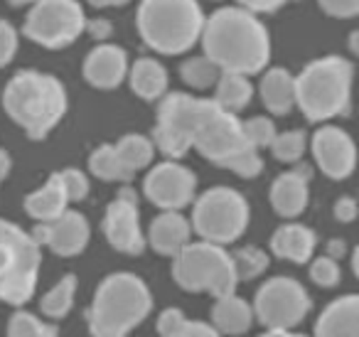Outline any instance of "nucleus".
<instances>
[{"instance_id": "obj_32", "label": "nucleus", "mask_w": 359, "mask_h": 337, "mask_svg": "<svg viewBox=\"0 0 359 337\" xmlns=\"http://www.w3.org/2000/svg\"><path fill=\"white\" fill-rule=\"evenodd\" d=\"M271 155H273L278 163H300L308 150V133L303 128H290V131H283L273 138L271 143Z\"/></svg>"}, {"instance_id": "obj_36", "label": "nucleus", "mask_w": 359, "mask_h": 337, "mask_svg": "<svg viewBox=\"0 0 359 337\" xmlns=\"http://www.w3.org/2000/svg\"><path fill=\"white\" fill-rule=\"evenodd\" d=\"M20 50V30L11 20L0 18V70H6Z\"/></svg>"}, {"instance_id": "obj_1", "label": "nucleus", "mask_w": 359, "mask_h": 337, "mask_svg": "<svg viewBox=\"0 0 359 337\" xmlns=\"http://www.w3.org/2000/svg\"><path fill=\"white\" fill-rule=\"evenodd\" d=\"M155 121L172 124L180 131H185L192 150H197L207 163L217 168L226 170L244 150L251 148L244 138L239 116L224 111L207 96L168 91L158 101Z\"/></svg>"}, {"instance_id": "obj_40", "label": "nucleus", "mask_w": 359, "mask_h": 337, "mask_svg": "<svg viewBox=\"0 0 359 337\" xmlns=\"http://www.w3.org/2000/svg\"><path fill=\"white\" fill-rule=\"evenodd\" d=\"M318 8L334 20H352L359 15V0H318Z\"/></svg>"}, {"instance_id": "obj_46", "label": "nucleus", "mask_w": 359, "mask_h": 337, "mask_svg": "<svg viewBox=\"0 0 359 337\" xmlns=\"http://www.w3.org/2000/svg\"><path fill=\"white\" fill-rule=\"evenodd\" d=\"M11 173H13V155L11 150L0 148V185L11 178Z\"/></svg>"}, {"instance_id": "obj_25", "label": "nucleus", "mask_w": 359, "mask_h": 337, "mask_svg": "<svg viewBox=\"0 0 359 337\" xmlns=\"http://www.w3.org/2000/svg\"><path fill=\"white\" fill-rule=\"evenodd\" d=\"M212 91H215V96H212V101H215V104H219L222 109L229 111V114L239 116L241 111H244L246 106L254 101L256 86H254V81H251L249 77L231 74V72H222Z\"/></svg>"}, {"instance_id": "obj_22", "label": "nucleus", "mask_w": 359, "mask_h": 337, "mask_svg": "<svg viewBox=\"0 0 359 337\" xmlns=\"http://www.w3.org/2000/svg\"><path fill=\"white\" fill-rule=\"evenodd\" d=\"M318 237L310 227L298 222H288L271 234V251L290 263H308L315 253Z\"/></svg>"}, {"instance_id": "obj_23", "label": "nucleus", "mask_w": 359, "mask_h": 337, "mask_svg": "<svg viewBox=\"0 0 359 337\" xmlns=\"http://www.w3.org/2000/svg\"><path fill=\"white\" fill-rule=\"evenodd\" d=\"M22 207L37 224H50L57 217H62L69 209V199H67L65 187L60 183V173H52L42 187L32 190L22 202Z\"/></svg>"}, {"instance_id": "obj_50", "label": "nucleus", "mask_w": 359, "mask_h": 337, "mask_svg": "<svg viewBox=\"0 0 359 337\" xmlns=\"http://www.w3.org/2000/svg\"><path fill=\"white\" fill-rule=\"evenodd\" d=\"M259 337H308V335H300V332H264Z\"/></svg>"}, {"instance_id": "obj_24", "label": "nucleus", "mask_w": 359, "mask_h": 337, "mask_svg": "<svg viewBox=\"0 0 359 337\" xmlns=\"http://www.w3.org/2000/svg\"><path fill=\"white\" fill-rule=\"evenodd\" d=\"M254 325V310L251 305L239 296H224L217 298L212 305V327L219 335H244Z\"/></svg>"}, {"instance_id": "obj_18", "label": "nucleus", "mask_w": 359, "mask_h": 337, "mask_svg": "<svg viewBox=\"0 0 359 337\" xmlns=\"http://www.w3.org/2000/svg\"><path fill=\"white\" fill-rule=\"evenodd\" d=\"M259 77V96L266 111L273 116H288L295 109V74L288 67H266Z\"/></svg>"}, {"instance_id": "obj_7", "label": "nucleus", "mask_w": 359, "mask_h": 337, "mask_svg": "<svg viewBox=\"0 0 359 337\" xmlns=\"http://www.w3.org/2000/svg\"><path fill=\"white\" fill-rule=\"evenodd\" d=\"M42 249L15 222L0 219V300L25 305L37 291Z\"/></svg>"}, {"instance_id": "obj_43", "label": "nucleus", "mask_w": 359, "mask_h": 337, "mask_svg": "<svg viewBox=\"0 0 359 337\" xmlns=\"http://www.w3.org/2000/svg\"><path fill=\"white\" fill-rule=\"evenodd\" d=\"M84 32L96 42H109V37L114 35V22L109 18H89Z\"/></svg>"}, {"instance_id": "obj_8", "label": "nucleus", "mask_w": 359, "mask_h": 337, "mask_svg": "<svg viewBox=\"0 0 359 337\" xmlns=\"http://www.w3.org/2000/svg\"><path fill=\"white\" fill-rule=\"evenodd\" d=\"M249 199L239 190L226 187V185L205 190L192 202L190 227L195 234H200V242L217 244V246L234 244L249 229Z\"/></svg>"}, {"instance_id": "obj_52", "label": "nucleus", "mask_w": 359, "mask_h": 337, "mask_svg": "<svg viewBox=\"0 0 359 337\" xmlns=\"http://www.w3.org/2000/svg\"><path fill=\"white\" fill-rule=\"evenodd\" d=\"M354 256H352V271H354V276H359V249H354Z\"/></svg>"}, {"instance_id": "obj_19", "label": "nucleus", "mask_w": 359, "mask_h": 337, "mask_svg": "<svg viewBox=\"0 0 359 337\" xmlns=\"http://www.w3.org/2000/svg\"><path fill=\"white\" fill-rule=\"evenodd\" d=\"M313 337H359V296H339L315 322Z\"/></svg>"}, {"instance_id": "obj_48", "label": "nucleus", "mask_w": 359, "mask_h": 337, "mask_svg": "<svg viewBox=\"0 0 359 337\" xmlns=\"http://www.w3.org/2000/svg\"><path fill=\"white\" fill-rule=\"evenodd\" d=\"M116 199H123V202H130V204H138V192H135L130 185H121L118 194H116Z\"/></svg>"}, {"instance_id": "obj_34", "label": "nucleus", "mask_w": 359, "mask_h": 337, "mask_svg": "<svg viewBox=\"0 0 359 337\" xmlns=\"http://www.w3.org/2000/svg\"><path fill=\"white\" fill-rule=\"evenodd\" d=\"M241 131H244L246 143L254 150H264L271 148L273 138L278 136V128H276V121L271 116H251V119L241 121Z\"/></svg>"}, {"instance_id": "obj_53", "label": "nucleus", "mask_w": 359, "mask_h": 337, "mask_svg": "<svg viewBox=\"0 0 359 337\" xmlns=\"http://www.w3.org/2000/svg\"><path fill=\"white\" fill-rule=\"evenodd\" d=\"M212 3H224V0H212Z\"/></svg>"}, {"instance_id": "obj_28", "label": "nucleus", "mask_w": 359, "mask_h": 337, "mask_svg": "<svg viewBox=\"0 0 359 337\" xmlns=\"http://www.w3.org/2000/svg\"><path fill=\"white\" fill-rule=\"evenodd\" d=\"M76 288H79V278H76L74 273H67L65 278H60L40 300L42 312H45L47 317H55V320L67 317L72 308H74Z\"/></svg>"}, {"instance_id": "obj_33", "label": "nucleus", "mask_w": 359, "mask_h": 337, "mask_svg": "<svg viewBox=\"0 0 359 337\" xmlns=\"http://www.w3.org/2000/svg\"><path fill=\"white\" fill-rule=\"evenodd\" d=\"M8 337H60L57 325H47L27 310H18L8 320Z\"/></svg>"}, {"instance_id": "obj_6", "label": "nucleus", "mask_w": 359, "mask_h": 337, "mask_svg": "<svg viewBox=\"0 0 359 337\" xmlns=\"http://www.w3.org/2000/svg\"><path fill=\"white\" fill-rule=\"evenodd\" d=\"M153 310L148 283L130 271H114L96 286L86 312L91 337H126Z\"/></svg>"}, {"instance_id": "obj_27", "label": "nucleus", "mask_w": 359, "mask_h": 337, "mask_svg": "<svg viewBox=\"0 0 359 337\" xmlns=\"http://www.w3.org/2000/svg\"><path fill=\"white\" fill-rule=\"evenodd\" d=\"M89 173L94 175V178L104 180V183H121V185H130L135 178V175L121 163L118 155H116L114 143H101L91 150Z\"/></svg>"}, {"instance_id": "obj_11", "label": "nucleus", "mask_w": 359, "mask_h": 337, "mask_svg": "<svg viewBox=\"0 0 359 337\" xmlns=\"http://www.w3.org/2000/svg\"><path fill=\"white\" fill-rule=\"evenodd\" d=\"M313 308L308 291L290 276H273L256 291L254 317L266 332H293Z\"/></svg>"}, {"instance_id": "obj_51", "label": "nucleus", "mask_w": 359, "mask_h": 337, "mask_svg": "<svg viewBox=\"0 0 359 337\" xmlns=\"http://www.w3.org/2000/svg\"><path fill=\"white\" fill-rule=\"evenodd\" d=\"M13 8H25V6H32V3H37V0H8Z\"/></svg>"}, {"instance_id": "obj_44", "label": "nucleus", "mask_w": 359, "mask_h": 337, "mask_svg": "<svg viewBox=\"0 0 359 337\" xmlns=\"http://www.w3.org/2000/svg\"><path fill=\"white\" fill-rule=\"evenodd\" d=\"M172 337H222V335L212 325H207V322H202V320H187V325L182 327V330H180L177 335H172Z\"/></svg>"}, {"instance_id": "obj_31", "label": "nucleus", "mask_w": 359, "mask_h": 337, "mask_svg": "<svg viewBox=\"0 0 359 337\" xmlns=\"http://www.w3.org/2000/svg\"><path fill=\"white\" fill-rule=\"evenodd\" d=\"M269 253L261 246H254V244H246V246L236 249L231 253V266H234L236 281H254L261 273L269 271Z\"/></svg>"}, {"instance_id": "obj_14", "label": "nucleus", "mask_w": 359, "mask_h": 337, "mask_svg": "<svg viewBox=\"0 0 359 337\" xmlns=\"http://www.w3.org/2000/svg\"><path fill=\"white\" fill-rule=\"evenodd\" d=\"M128 52L114 42H99L86 52L81 62V77L89 86L99 91H114L128 77Z\"/></svg>"}, {"instance_id": "obj_49", "label": "nucleus", "mask_w": 359, "mask_h": 337, "mask_svg": "<svg viewBox=\"0 0 359 337\" xmlns=\"http://www.w3.org/2000/svg\"><path fill=\"white\" fill-rule=\"evenodd\" d=\"M349 52L359 55V30H352V35H349Z\"/></svg>"}, {"instance_id": "obj_17", "label": "nucleus", "mask_w": 359, "mask_h": 337, "mask_svg": "<svg viewBox=\"0 0 359 337\" xmlns=\"http://www.w3.org/2000/svg\"><path fill=\"white\" fill-rule=\"evenodd\" d=\"M190 242L192 227L190 219L182 212H160L150 222L148 239H145V244H150L153 251L160 253V256H177Z\"/></svg>"}, {"instance_id": "obj_41", "label": "nucleus", "mask_w": 359, "mask_h": 337, "mask_svg": "<svg viewBox=\"0 0 359 337\" xmlns=\"http://www.w3.org/2000/svg\"><path fill=\"white\" fill-rule=\"evenodd\" d=\"M236 6L244 8V11L254 13V15H273L280 8H285L290 0H234Z\"/></svg>"}, {"instance_id": "obj_13", "label": "nucleus", "mask_w": 359, "mask_h": 337, "mask_svg": "<svg viewBox=\"0 0 359 337\" xmlns=\"http://www.w3.org/2000/svg\"><path fill=\"white\" fill-rule=\"evenodd\" d=\"M308 148L325 178L339 183L357 170V143L342 126L320 124L308 138Z\"/></svg>"}, {"instance_id": "obj_2", "label": "nucleus", "mask_w": 359, "mask_h": 337, "mask_svg": "<svg viewBox=\"0 0 359 337\" xmlns=\"http://www.w3.org/2000/svg\"><path fill=\"white\" fill-rule=\"evenodd\" d=\"M202 55L219 72L256 77L271 67L273 42L259 15L239 6H219L202 27Z\"/></svg>"}, {"instance_id": "obj_10", "label": "nucleus", "mask_w": 359, "mask_h": 337, "mask_svg": "<svg viewBox=\"0 0 359 337\" xmlns=\"http://www.w3.org/2000/svg\"><path fill=\"white\" fill-rule=\"evenodd\" d=\"M86 20L79 0H37L27 8L20 35L42 50H65L84 35Z\"/></svg>"}, {"instance_id": "obj_42", "label": "nucleus", "mask_w": 359, "mask_h": 337, "mask_svg": "<svg viewBox=\"0 0 359 337\" xmlns=\"http://www.w3.org/2000/svg\"><path fill=\"white\" fill-rule=\"evenodd\" d=\"M332 214H334V219H337V222H342V224L354 222V219H357V214H359L357 199L349 197V194H344V197H337V199H334Z\"/></svg>"}, {"instance_id": "obj_9", "label": "nucleus", "mask_w": 359, "mask_h": 337, "mask_svg": "<svg viewBox=\"0 0 359 337\" xmlns=\"http://www.w3.org/2000/svg\"><path fill=\"white\" fill-rule=\"evenodd\" d=\"M172 278L187 293H210L215 298L231 296L236 291V273L231 253L224 246L207 242H190L177 256H172Z\"/></svg>"}, {"instance_id": "obj_30", "label": "nucleus", "mask_w": 359, "mask_h": 337, "mask_svg": "<svg viewBox=\"0 0 359 337\" xmlns=\"http://www.w3.org/2000/svg\"><path fill=\"white\" fill-rule=\"evenodd\" d=\"M150 140H153L155 150H160L165 155V160H177L180 163L192 150L190 138L185 136V131H180L172 124H163V121H155Z\"/></svg>"}, {"instance_id": "obj_5", "label": "nucleus", "mask_w": 359, "mask_h": 337, "mask_svg": "<svg viewBox=\"0 0 359 337\" xmlns=\"http://www.w3.org/2000/svg\"><path fill=\"white\" fill-rule=\"evenodd\" d=\"M205 20L200 0H140L135 8L140 42L163 57L187 55L200 45Z\"/></svg>"}, {"instance_id": "obj_45", "label": "nucleus", "mask_w": 359, "mask_h": 337, "mask_svg": "<svg viewBox=\"0 0 359 337\" xmlns=\"http://www.w3.org/2000/svg\"><path fill=\"white\" fill-rule=\"evenodd\" d=\"M325 256L332 258V261H342L347 256V244L344 239H330L327 246H325Z\"/></svg>"}, {"instance_id": "obj_38", "label": "nucleus", "mask_w": 359, "mask_h": 337, "mask_svg": "<svg viewBox=\"0 0 359 337\" xmlns=\"http://www.w3.org/2000/svg\"><path fill=\"white\" fill-rule=\"evenodd\" d=\"M310 278L320 288H334L339 283V263L327 256L313 258V263H310Z\"/></svg>"}, {"instance_id": "obj_26", "label": "nucleus", "mask_w": 359, "mask_h": 337, "mask_svg": "<svg viewBox=\"0 0 359 337\" xmlns=\"http://www.w3.org/2000/svg\"><path fill=\"white\" fill-rule=\"evenodd\" d=\"M116 155L121 158V163L130 170V173H140V170L150 168L155 160V145L150 140V136L143 133H126L114 143Z\"/></svg>"}, {"instance_id": "obj_35", "label": "nucleus", "mask_w": 359, "mask_h": 337, "mask_svg": "<svg viewBox=\"0 0 359 337\" xmlns=\"http://www.w3.org/2000/svg\"><path fill=\"white\" fill-rule=\"evenodd\" d=\"M60 173V183L65 187V194L69 202H81V199L89 194L91 183H89V175L79 168H65V170H57Z\"/></svg>"}, {"instance_id": "obj_15", "label": "nucleus", "mask_w": 359, "mask_h": 337, "mask_svg": "<svg viewBox=\"0 0 359 337\" xmlns=\"http://www.w3.org/2000/svg\"><path fill=\"white\" fill-rule=\"evenodd\" d=\"M104 237L116 251L128 253V256H138L143 253V249L148 246L143 237V229H140V214L138 204L123 202V199H114L109 202L104 212Z\"/></svg>"}, {"instance_id": "obj_39", "label": "nucleus", "mask_w": 359, "mask_h": 337, "mask_svg": "<svg viewBox=\"0 0 359 337\" xmlns=\"http://www.w3.org/2000/svg\"><path fill=\"white\" fill-rule=\"evenodd\" d=\"M185 325H187V315L180 310V308H165V310L158 315L155 330H158L160 337H172V335H177Z\"/></svg>"}, {"instance_id": "obj_37", "label": "nucleus", "mask_w": 359, "mask_h": 337, "mask_svg": "<svg viewBox=\"0 0 359 337\" xmlns=\"http://www.w3.org/2000/svg\"><path fill=\"white\" fill-rule=\"evenodd\" d=\"M264 168H266L264 155H261L259 150L249 148V150H244V153H241L226 170H231V173L239 175V178H244V180H254L264 173Z\"/></svg>"}, {"instance_id": "obj_21", "label": "nucleus", "mask_w": 359, "mask_h": 337, "mask_svg": "<svg viewBox=\"0 0 359 337\" xmlns=\"http://www.w3.org/2000/svg\"><path fill=\"white\" fill-rule=\"evenodd\" d=\"M130 91L143 101H160L170 89V74L158 57H138L128 67Z\"/></svg>"}, {"instance_id": "obj_29", "label": "nucleus", "mask_w": 359, "mask_h": 337, "mask_svg": "<svg viewBox=\"0 0 359 337\" xmlns=\"http://www.w3.org/2000/svg\"><path fill=\"white\" fill-rule=\"evenodd\" d=\"M177 74L192 91H202L205 94V91L215 89L222 72L205 55H192L187 60H182V65L177 67Z\"/></svg>"}, {"instance_id": "obj_4", "label": "nucleus", "mask_w": 359, "mask_h": 337, "mask_svg": "<svg viewBox=\"0 0 359 337\" xmlns=\"http://www.w3.org/2000/svg\"><path fill=\"white\" fill-rule=\"evenodd\" d=\"M352 89L354 62L342 55H323L295 74V109L308 124H327L349 114Z\"/></svg>"}, {"instance_id": "obj_3", "label": "nucleus", "mask_w": 359, "mask_h": 337, "mask_svg": "<svg viewBox=\"0 0 359 337\" xmlns=\"http://www.w3.org/2000/svg\"><path fill=\"white\" fill-rule=\"evenodd\" d=\"M0 104L27 138L45 140L69 111V91L50 72L20 70L8 79Z\"/></svg>"}, {"instance_id": "obj_20", "label": "nucleus", "mask_w": 359, "mask_h": 337, "mask_svg": "<svg viewBox=\"0 0 359 337\" xmlns=\"http://www.w3.org/2000/svg\"><path fill=\"white\" fill-rule=\"evenodd\" d=\"M271 207L278 217L283 219H295L308 209L310 202V185L308 180H303L293 170H285L278 178L271 183L269 190Z\"/></svg>"}, {"instance_id": "obj_12", "label": "nucleus", "mask_w": 359, "mask_h": 337, "mask_svg": "<svg viewBox=\"0 0 359 337\" xmlns=\"http://www.w3.org/2000/svg\"><path fill=\"white\" fill-rule=\"evenodd\" d=\"M143 194L160 212H182L197 197V175L177 160L150 165L143 180Z\"/></svg>"}, {"instance_id": "obj_16", "label": "nucleus", "mask_w": 359, "mask_h": 337, "mask_svg": "<svg viewBox=\"0 0 359 337\" xmlns=\"http://www.w3.org/2000/svg\"><path fill=\"white\" fill-rule=\"evenodd\" d=\"M91 239L89 219L76 209H67L55 222L45 224V246L62 258L79 256Z\"/></svg>"}, {"instance_id": "obj_47", "label": "nucleus", "mask_w": 359, "mask_h": 337, "mask_svg": "<svg viewBox=\"0 0 359 337\" xmlns=\"http://www.w3.org/2000/svg\"><path fill=\"white\" fill-rule=\"evenodd\" d=\"M91 8H96V11H104V8H123L128 6V3H133V0H86Z\"/></svg>"}]
</instances>
